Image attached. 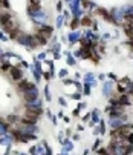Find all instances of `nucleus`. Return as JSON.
<instances>
[{
	"mask_svg": "<svg viewBox=\"0 0 133 155\" xmlns=\"http://www.w3.org/2000/svg\"><path fill=\"white\" fill-rule=\"evenodd\" d=\"M52 33H54V28L49 25H41L40 28H35V35L38 37V39L47 42L52 37Z\"/></svg>",
	"mask_w": 133,
	"mask_h": 155,
	"instance_id": "f257e3e1",
	"label": "nucleus"
},
{
	"mask_svg": "<svg viewBox=\"0 0 133 155\" xmlns=\"http://www.w3.org/2000/svg\"><path fill=\"white\" fill-rule=\"evenodd\" d=\"M9 77H11L14 82H20V80H23V71L20 69L19 66H11V69H9Z\"/></svg>",
	"mask_w": 133,
	"mask_h": 155,
	"instance_id": "f03ea898",
	"label": "nucleus"
},
{
	"mask_svg": "<svg viewBox=\"0 0 133 155\" xmlns=\"http://www.w3.org/2000/svg\"><path fill=\"white\" fill-rule=\"evenodd\" d=\"M37 97H38V91H37V88H32V89L23 92V100L26 103H32V101L37 100Z\"/></svg>",
	"mask_w": 133,
	"mask_h": 155,
	"instance_id": "7ed1b4c3",
	"label": "nucleus"
},
{
	"mask_svg": "<svg viewBox=\"0 0 133 155\" xmlns=\"http://www.w3.org/2000/svg\"><path fill=\"white\" fill-rule=\"evenodd\" d=\"M17 88H19V91H22V92H26V91L35 88V84L32 82H28V80L23 78V80H20V82L17 83Z\"/></svg>",
	"mask_w": 133,
	"mask_h": 155,
	"instance_id": "20e7f679",
	"label": "nucleus"
},
{
	"mask_svg": "<svg viewBox=\"0 0 133 155\" xmlns=\"http://www.w3.org/2000/svg\"><path fill=\"white\" fill-rule=\"evenodd\" d=\"M80 25L84 26V28H90V26L93 25V19L90 17V15H84L83 19H80Z\"/></svg>",
	"mask_w": 133,
	"mask_h": 155,
	"instance_id": "39448f33",
	"label": "nucleus"
},
{
	"mask_svg": "<svg viewBox=\"0 0 133 155\" xmlns=\"http://www.w3.org/2000/svg\"><path fill=\"white\" fill-rule=\"evenodd\" d=\"M80 39H81V37H80V34L73 31V33H72L71 35H69V43L73 45V43H77V40H80Z\"/></svg>",
	"mask_w": 133,
	"mask_h": 155,
	"instance_id": "423d86ee",
	"label": "nucleus"
},
{
	"mask_svg": "<svg viewBox=\"0 0 133 155\" xmlns=\"http://www.w3.org/2000/svg\"><path fill=\"white\" fill-rule=\"evenodd\" d=\"M69 26H71L72 31H77V28L80 26V19L78 17H72V22L69 23Z\"/></svg>",
	"mask_w": 133,
	"mask_h": 155,
	"instance_id": "0eeeda50",
	"label": "nucleus"
},
{
	"mask_svg": "<svg viewBox=\"0 0 133 155\" xmlns=\"http://www.w3.org/2000/svg\"><path fill=\"white\" fill-rule=\"evenodd\" d=\"M112 92H113V91H112V84L106 83L104 84V95H112Z\"/></svg>",
	"mask_w": 133,
	"mask_h": 155,
	"instance_id": "6e6552de",
	"label": "nucleus"
},
{
	"mask_svg": "<svg viewBox=\"0 0 133 155\" xmlns=\"http://www.w3.org/2000/svg\"><path fill=\"white\" fill-rule=\"evenodd\" d=\"M29 5H41L40 0H29Z\"/></svg>",
	"mask_w": 133,
	"mask_h": 155,
	"instance_id": "1a4fd4ad",
	"label": "nucleus"
},
{
	"mask_svg": "<svg viewBox=\"0 0 133 155\" xmlns=\"http://www.w3.org/2000/svg\"><path fill=\"white\" fill-rule=\"evenodd\" d=\"M90 86H89V84H84V94H90Z\"/></svg>",
	"mask_w": 133,
	"mask_h": 155,
	"instance_id": "9d476101",
	"label": "nucleus"
},
{
	"mask_svg": "<svg viewBox=\"0 0 133 155\" xmlns=\"http://www.w3.org/2000/svg\"><path fill=\"white\" fill-rule=\"evenodd\" d=\"M98 146H99V140H97V141H95V144H93V151H97V149H98Z\"/></svg>",
	"mask_w": 133,
	"mask_h": 155,
	"instance_id": "9b49d317",
	"label": "nucleus"
},
{
	"mask_svg": "<svg viewBox=\"0 0 133 155\" xmlns=\"http://www.w3.org/2000/svg\"><path fill=\"white\" fill-rule=\"evenodd\" d=\"M67 62H69V65H73V58L69 57V58H67Z\"/></svg>",
	"mask_w": 133,
	"mask_h": 155,
	"instance_id": "f8f14e48",
	"label": "nucleus"
}]
</instances>
